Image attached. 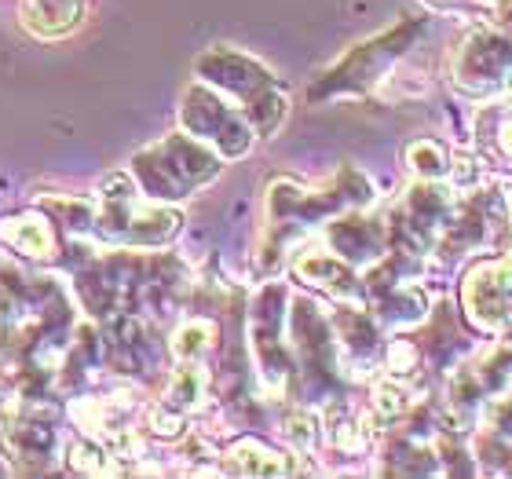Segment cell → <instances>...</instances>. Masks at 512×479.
I'll return each mask as SVG.
<instances>
[{
    "label": "cell",
    "mask_w": 512,
    "mask_h": 479,
    "mask_svg": "<svg viewBox=\"0 0 512 479\" xmlns=\"http://www.w3.org/2000/svg\"><path fill=\"white\" fill-rule=\"evenodd\" d=\"M374 198V187L359 169H341L326 183L322 191H304L297 183L278 180L267 191V242H264V260L267 271H275L282 264V253L297 235H308L311 227H319L326 216H341L348 209H359Z\"/></svg>",
    "instance_id": "1"
},
{
    "label": "cell",
    "mask_w": 512,
    "mask_h": 479,
    "mask_svg": "<svg viewBox=\"0 0 512 479\" xmlns=\"http://www.w3.org/2000/svg\"><path fill=\"white\" fill-rule=\"evenodd\" d=\"M194 70H198L205 85L220 88L224 96L235 99V107L246 114L256 136H275L278 125L286 121V88L278 85L267 66H260L249 55L231 52V48H213V52H205L198 59Z\"/></svg>",
    "instance_id": "2"
},
{
    "label": "cell",
    "mask_w": 512,
    "mask_h": 479,
    "mask_svg": "<svg viewBox=\"0 0 512 479\" xmlns=\"http://www.w3.org/2000/svg\"><path fill=\"white\" fill-rule=\"evenodd\" d=\"M136 180L150 202H180L220 172V158L213 147L194 136H165L161 143L136 154Z\"/></svg>",
    "instance_id": "3"
},
{
    "label": "cell",
    "mask_w": 512,
    "mask_h": 479,
    "mask_svg": "<svg viewBox=\"0 0 512 479\" xmlns=\"http://www.w3.org/2000/svg\"><path fill=\"white\" fill-rule=\"evenodd\" d=\"M450 77L465 96L487 99L512 92V26H480L450 55Z\"/></svg>",
    "instance_id": "4"
},
{
    "label": "cell",
    "mask_w": 512,
    "mask_h": 479,
    "mask_svg": "<svg viewBox=\"0 0 512 479\" xmlns=\"http://www.w3.org/2000/svg\"><path fill=\"white\" fill-rule=\"evenodd\" d=\"M180 125L187 136H194L205 147H213L220 158H242V154H249L256 136L246 114L231 107L224 96H216L205 81L183 92Z\"/></svg>",
    "instance_id": "5"
},
{
    "label": "cell",
    "mask_w": 512,
    "mask_h": 479,
    "mask_svg": "<svg viewBox=\"0 0 512 479\" xmlns=\"http://www.w3.org/2000/svg\"><path fill=\"white\" fill-rule=\"evenodd\" d=\"M512 384V333L487 348L480 359L461 366L447 384V421L454 428H472L494 395Z\"/></svg>",
    "instance_id": "6"
},
{
    "label": "cell",
    "mask_w": 512,
    "mask_h": 479,
    "mask_svg": "<svg viewBox=\"0 0 512 479\" xmlns=\"http://www.w3.org/2000/svg\"><path fill=\"white\" fill-rule=\"evenodd\" d=\"M417 33H421V22H399V26H392V30L374 37V41L359 44L355 52L344 55L341 63L322 77V85L311 88V99L333 96V92H366L410 48Z\"/></svg>",
    "instance_id": "7"
},
{
    "label": "cell",
    "mask_w": 512,
    "mask_h": 479,
    "mask_svg": "<svg viewBox=\"0 0 512 479\" xmlns=\"http://www.w3.org/2000/svg\"><path fill=\"white\" fill-rule=\"evenodd\" d=\"M110 238L128 245H165L180 231V213L165 205L139 202L125 176H118V194H103V216L96 220Z\"/></svg>",
    "instance_id": "8"
},
{
    "label": "cell",
    "mask_w": 512,
    "mask_h": 479,
    "mask_svg": "<svg viewBox=\"0 0 512 479\" xmlns=\"http://www.w3.org/2000/svg\"><path fill=\"white\" fill-rule=\"evenodd\" d=\"M461 308L480 333H512V260H480L465 271Z\"/></svg>",
    "instance_id": "9"
},
{
    "label": "cell",
    "mask_w": 512,
    "mask_h": 479,
    "mask_svg": "<svg viewBox=\"0 0 512 479\" xmlns=\"http://www.w3.org/2000/svg\"><path fill=\"white\" fill-rule=\"evenodd\" d=\"M282 300H286V289L282 286H267L256 300V315H253V352L256 366H260V377L271 392H282L293 377V355H289V344H282V330H286V315H282Z\"/></svg>",
    "instance_id": "10"
},
{
    "label": "cell",
    "mask_w": 512,
    "mask_h": 479,
    "mask_svg": "<svg viewBox=\"0 0 512 479\" xmlns=\"http://www.w3.org/2000/svg\"><path fill=\"white\" fill-rule=\"evenodd\" d=\"M326 238H330V253L348 260L355 271H359V267H374L377 260L388 253V242H392L388 224H381L374 216L355 213V209L337 216V220L326 227Z\"/></svg>",
    "instance_id": "11"
},
{
    "label": "cell",
    "mask_w": 512,
    "mask_h": 479,
    "mask_svg": "<svg viewBox=\"0 0 512 479\" xmlns=\"http://www.w3.org/2000/svg\"><path fill=\"white\" fill-rule=\"evenodd\" d=\"M472 461L494 476H512V392H498L480 410V432L472 439Z\"/></svg>",
    "instance_id": "12"
},
{
    "label": "cell",
    "mask_w": 512,
    "mask_h": 479,
    "mask_svg": "<svg viewBox=\"0 0 512 479\" xmlns=\"http://www.w3.org/2000/svg\"><path fill=\"white\" fill-rule=\"evenodd\" d=\"M0 447H4L8 461H22L26 469H41L44 461L52 458V450H55L52 421H41L30 406H22V410H8V417H4V436H0Z\"/></svg>",
    "instance_id": "13"
},
{
    "label": "cell",
    "mask_w": 512,
    "mask_h": 479,
    "mask_svg": "<svg viewBox=\"0 0 512 479\" xmlns=\"http://www.w3.org/2000/svg\"><path fill=\"white\" fill-rule=\"evenodd\" d=\"M293 271H297L300 282L330 293L333 300H344V304H359L363 300V282H359V271H355L348 260H341L337 253H300L293 260Z\"/></svg>",
    "instance_id": "14"
},
{
    "label": "cell",
    "mask_w": 512,
    "mask_h": 479,
    "mask_svg": "<svg viewBox=\"0 0 512 479\" xmlns=\"http://www.w3.org/2000/svg\"><path fill=\"white\" fill-rule=\"evenodd\" d=\"M0 242L11 245V249L22 256H33V260L55 256V231H52V224L37 213L0 220Z\"/></svg>",
    "instance_id": "15"
},
{
    "label": "cell",
    "mask_w": 512,
    "mask_h": 479,
    "mask_svg": "<svg viewBox=\"0 0 512 479\" xmlns=\"http://www.w3.org/2000/svg\"><path fill=\"white\" fill-rule=\"evenodd\" d=\"M227 472H238V476H289L293 472V461L278 450L264 447L260 439H238L231 443L224 454Z\"/></svg>",
    "instance_id": "16"
},
{
    "label": "cell",
    "mask_w": 512,
    "mask_h": 479,
    "mask_svg": "<svg viewBox=\"0 0 512 479\" xmlns=\"http://www.w3.org/2000/svg\"><path fill=\"white\" fill-rule=\"evenodd\" d=\"M85 0H26V26L37 37H63L81 22Z\"/></svg>",
    "instance_id": "17"
},
{
    "label": "cell",
    "mask_w": 512,
    "mask_h": 479,
    "mask_svg": "<svg viewBox=\"0 0 512 479\" xmlns=\"http://www.w3.org/2000/svg\"><path fill=\"white\" fill-rule=\"evenodd\" d=\"M370 425H374V417L355 414L348 403H333L326 410V439L341 454H363L370 443Z\"/></svg>",
    "instance_id": "18"
},
{
    "label": "cell",
    "mask_w": 512,
    "mask_h": 479,
    "mask_svg": "<svg viewBox=\"0 0 512 479\" xmlns=\"http://www.w3.org/2000/svg\"><path fill=\"white\" fill-rule=\"evenodd\" d=\"M161 403L172 406V410H180L183 417L194 414V410H202V403H205V370H198L194 362L180 366V370L172 373V384H169V392H165V399H161Z\"/></svg>",
    "instance_id": "19"
},
{
    "label": "cell",
    "mask_w": 512,
    "mask_h": 479,
    "mask_svg": "<svg viewBox=\"0 0 512 479\" xmlns=\"http://www.w3.org/2000/svg\"><path fill=\"white\" fill-rule=\"evenodd\" d=\"M370 410H374V421L395 425L399 417H406L410 410H414V395H410L406 381H399V377H384V381L374 384V399H370Z\"/></svg>",
    "instance_id": "20"
},
{
    "label": "cell",
    "mask_w": 512,
    "mask_h": 479,
    "mask_svg": "<svg viewBox=\"0 0 512 479\" xmlns=\"http://www.w3.org/2000/svg\"><path fill=\"white\" fill-rule=\"evenodd\" d=\"M406 165L417 180H447L450 172V154L436 139H417L406 147Z\"/></svg>",
    "instance_id": "21"
},
{
    "label": "cell",
    "mask_w": 512,
    "mask_h": 479,
    "mask_svg": "<svg viewBox=\"0 0 512 479\" xmlns=\"http://www.w3.org/2000/svg\"><path fill=\"white\" fill-rule=\"evenodd\" d=\"M216 341V326L209 319H191L183 322L180 330H176V337H172V355L180 362H194L202 359L209 348H213Z\"/></svg>",
    "instance_id": "22"
},
{
    "label": "cell",
    "mask_w": 512,
    "mask_h": 479,
    "mask_svg": "<svg viewBox=\"0 0 512 479\" xmlns=\"http://www.w3.org/2000/svg\"><path fill=\"white\" fill-rule=\"evenodd\" d=\"M319 436H322V428H319V421H315V414L297 410V414L286 417V439L300 454H311V450L319 447Z\"/></svg>",
    "instance_id": "23"
},
{
    "label": "cell",
    "mask_w": 512,
    "mask_h": 479,
    "mask_svg": "<svg viewBox=\"0 0 512 479\" xmlns=\"http://www.w3.org/2000/svg\"><path fill=\"white\" fill-rule=\"evenodd\" d=\"M70 465H74L77 472H88V476H107V472H118V465H110L103 450L85 447V443H74V450H70Z\"/></svg>",
    "instance_id": "24"
},
{
    "label": "cell",
    "mask_w": 512,
    "mask_h": 479,
    "mask_svg": "<svg viewBox=\"0 0 512 479\" xmlns=\"http://www.w3.org/2000/svg\"><path fill=\"white\" fill-rule=\"evenodd\" d=\"M147 421H150V432H154V436H161V439H176L183 432V425H187V417H183L180 410L165 406V403L150 406Z\"/></svg>",
    "instance_id": "25"
},
{
    "label": "cell",
    "mask_w": 512,
    "mask_h": 479,
    "mask_svg": "<svg viewBox=\"0 0 512 479\" xmlns=\"http://www.w3.org/2000/svg\"><path fill=\"white\" fill-rule=\"evenodd\" d=\"M498 15H502V22H509L512 26V0H505L502 8H498Z\"/></svg>",
    "instance_id": "26"
},
{
    "label": "cell",
    "mask_w": 512,
    "mask_h": 479,
    "mask_svg": "<svg viewBox=\"0 0 512 479\" xmlns=\"http://www.w3.org/2000/svg\"><path fill=\"white\" fill-rule=\"evenodd\" d=\"M505 260H512V224H509V235H505Z\"/></svg>",
    "instance_id": "27"
},
{
    "label": "cell",
    "mask_w": 512,
    "mask_h": 479,
    "mask_svg": "<svg viewBox=\"0 0 512 479\" xmlns=\"http://www.w3.org/2000/svg\"><path fill=\"white\" fill-rule=\"evenodd\" d=\"M476 4H483V8H494V11H498V8L505 4V0H476Z\"/></svg>",
    "instance_id": "28"
},
{
    "label": "cell",
    "mask_w": 512,
    "mask_h": 479,
    "mask_svg": "<svg viewBox=\"0 0 512 479\" xmlns=\"http://www.w3.org/2000/svg\"><path fill=\"white\" fill-rule=\"evenodd\" d=\"M436 4H450V0H436Z\"/></svg>",
    "instance_id": "29"
}]
</instances>
